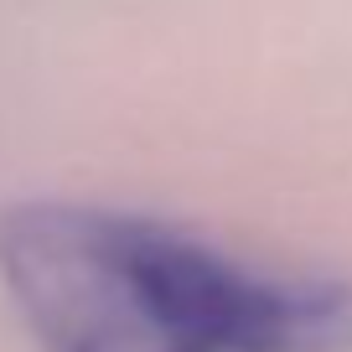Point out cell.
Masks as SVG:
<instances>
[{"label":"cell","instance_id":"obj_1","mask_svg":"<svg viewBox=\"0 0 352 352\" xmlns=\"http://www.w3.org/2000/svg\"><path fill=\"white\" fill-rule=\"evenodd\" d=\"M0 285L36 352H352V280L99 202L6 208Z\"/></svg>","mask_w":352,"mask_h":352}]
</instances>
